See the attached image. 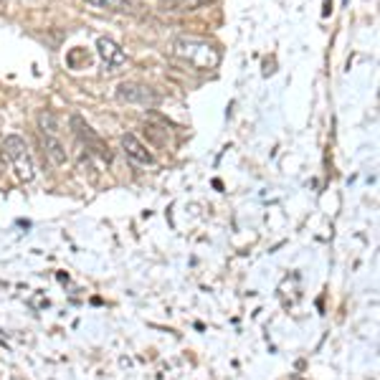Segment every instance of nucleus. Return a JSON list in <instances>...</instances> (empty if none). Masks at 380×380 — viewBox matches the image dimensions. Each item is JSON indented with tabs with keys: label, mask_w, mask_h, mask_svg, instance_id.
<instances>
[{
	"label": "nucleus",
	"mask_w": 380,
	"mask_h": 380,
	"mask_svg": "<svg viewBox=\"0 0 380 380\" xmlns=\"http://www.w3.org/2000/svg\"><path fill=\"white\" fill-rule=\"evenodd\" d=\"M173 56L190 69L198 71H211L220 64V51L206 38H195V36H181L173 41Z\"/></svg>",
	"instance_id": "nucleus-1"
},
{
	"label": "nucleus",
	"mask_w": 380,
	"mask_h": 380,
	"mask_svg": "<svg viewBox=\"0 0 380 380\" xmlns=\"http://www.w3.org/2000/svg\"><path fill=\"white\" fill-rule=\"evenodd\" d=\"M3 153H6L8 162H10V167H13L15 175H18V181H23V183L34 181L36 162H34V157H31V150H28L23 137H18V134H8L6 140H3Z\"/></svg>",
	"instance_id": "nucleus-2"
},
{
	"label": "nucleus",
	"mask_w": 380,
	"mask_h": 380,
	"mask_svg": "<svg viewBox=\"0 0 380 380\" xmlns=\"http://www.w3.org/2000/svg\"><path fill=\"white\" fill-rule=\"evenodd\" d=\"M114 97L122 104H134V107H145V109H153L157 104V94L147 87V84H140V81H122Z\"/></svg>",
	"instance_id": "nucleus-3"
},
{
	"label": "nucleus",
	"mask_w": 380,
	"mask_h": 380,
	"mask_svg": "<svg viewBox=\"0 0 380 380\" xmlns=\"http://www.w3.org/2000/svg\"><path fill=\"white\" fill-rule=\"evenodd\" d=\"M71 127H73V132H76V137H79L81 145H87V150H92L94 155H99L101 160H107V162L112 160V153H109L107 142L101 140L99 134L94 132L92 127L81 120V117H76V114H73V117H71Z\"/></svg>",
	"instance_id": "nucleus-4"
},
{
	"label": "nucleus",
	"mask_w": 380,
	"mask_h": 380,
	"mask_svg": "<svg viewBox=\"0 0 380 380\" xmlns=\"http://www.w3.org/2000/svg\"><path fill=\"white\" fill-rule=\"evenodd\" d=\"M122 150L127 153V157H132V160L140 162V165H150V162L155 160L153 153H150L134 134H122Z\"/></svg>",
	"instance_id": "nucleus-5"
},
{
	"label": "nucleus",
	"mask_w": 380,
	"mask_h": 380,
	"mask_svg": "<svg viewBox=\"0 0 380 380\" xmlns=\"http://www.w3.org/2000/svg\"><path fill=\"white\" fill-rule=\"evenodd\" d=\"M97 48H99V56H101V61L107 64V69H117L127 61V54L114 43L112 38H99L97 41Z\"/></svg>",
	"instance_id": "nucleus-6"
},
{
	"label": "nucleus",
	"mask_w": 380,
	"mask_h": 380,
	"mask_svg": "<svg viewBox=\"0 0 380 380\" xmlns=\"http://www.w3.org/2000/svg\"><path fill=\"white\" fill-rule=\"evenodd\" d=\"M41 145H43V153H46V157L54 162V165H64V162L69 160L66 147L61 145V140L59 137H54V134L41 132Z\"/></svg>",
	"instance_id": "nucleus-7"
},
{
	"label": "nucleus",
	"mask_w": 380,
	"mask_h": 380,
	"mask_svg": "<svg viewBox=\"0 0 380 380\" xmlns=\"http://www.w3.org/2000/svg\"><path fill=\"white\" fill-rule=\"evenodd\" d=\"M208 3H213V0H160V8L167 13H190Z\"/></svg>",
	"instance_id": "nucleus-8"
},
{
	"label": "nucleus",
	"mask_w": 380,
	"mask_h": 380,
	"mask_svg": "<svg viewBox=\"0 0 380 380\" xmlns=\"http://www.w3.org/2000/svg\"><path fill=\"white\" fill-rule=\"evenodd\" d=\"M97 10H132V0H84Z\"/></svg>",
	"instance_id": "nucleus-9"
},
{
	"label": "nucleus",
	"mask_w": 380,
	"mask_h": 380,
	"mask_svg": "<svg viewBox=\"0 0 380 380\" xmlns=\"http://www.w3.org/2000/svg\"><path fill=\"white\" fill-rule=\"evenodd\" d=\"M38 127H41V132L43 134H59V120H56V114L54 112H41L38 114Z\"/></svg>",
	"instance_id": "nucleus-10"
}]
</instances>
